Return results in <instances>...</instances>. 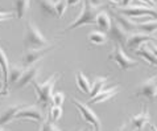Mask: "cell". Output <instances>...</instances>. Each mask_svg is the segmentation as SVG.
Listing matches in <instances>:
<instances>
[{"mask_svg":"<svg viewBox=\"0 0 157 131\" xmlns=\"http://www.w3.org/2000/svg\"><path fill=\"white\" fill-rule=\"evenodd\" d=\"M23 45L25 46V49H42V48L49 45V40L37 28L33 20H28L25 24Z\"/></svg>","mask_w":157,"mask_h":131,"instance_id":"obj_1","label":"cell"},{"mask_svg":"<svg viewBox=\"0 0 157 131\" xmlns=\"http://www.w3.org/2000/svg\"><path fill=\"white\" fill-rule=\"evenodd\" d=\"M59 76L58 73H54L44 82H37L33 81V87L34 91L37 94V101H38V106L48 107L49 105H52V97H53V89L54 85L57 82V77Z\"/></svg>","mask_w":157,"mask_h":131,"instance_id":"obj_2","label":"cell"},{"mask_svg":"<svg viewBox=\"0 0 157 131\" xmlns=\"http://www.w3.org/2000/svg\"><path fill=\"white\" fill-rule=\"evenodd\" d=\"M82 10L79 12V15L74 21H71L69 24V27L63 30V33L69 32V30L77 29L82 27V25H87V24H95V17L99 11H97V7H93L87 0H82Z\"/></svg>","mask_w":157,"mask_h":131,"instance_id":"obj_3","label":"cell"},{"mask_svg":"<svg viewBox=\"0 0 157 131\" xmlns=\"http://www.w3.org/2000/svg\"><path fill=\"white\" fill-rule=\"evenodd\" d=\"M108 60L114 61L120 70H128V69H132V68H135V66H137L139 65L137 61L131 58L129 56L124 52L123 46L117 45V44L112 48L111 53L108 54Z\"/></svg>","mask_w":157,"mask_h":131,"instance_id":"obj_4","label":"cell"},{"mask_svg":"<svg viewBox=\"0 0 157 131\" xmlns=\"http://www.w3.org/2000/svg\"><path fill=\"white\" fill-rule=\"evenodd\" d=\"M71 102H73L74 106L77 107V110L79 111V114L82 115V118H83V121L93 126L94 131H102V122H100L99 117L90 109L89 105L85 103V102H81L79 99H77L74 97L71 98Z\"/></svg>","mask_w":157,"mask_h":131,"instance_id":"obj_5","label":"cell"},{"mask_svg":"<svg viewBox=\"0 0 157 131\" xmlns=\"http://www.w3.org/2000/svg\"><path fill=\"white\" fill-rule=\"evenodd\" d=\"M115 12L121 14L127 17H143V16H148L152 20H157V8H152V7H145V6H129V7H124V8H116Z\"/></svg>","mask_w":157,"mask_h":131,"instance_id":"obj_6","label":"cell"},{"mask_svg":"<svg viewBox=\"0 0 157 131\" xmlns=\"http://www.w3.org/2000/svg\"><path fill=\"white\" fill-rule=\"evenodd\" d=\"M15 119H33L41 125L45 121V114L44 109L38 105H23V107L16 113Z\"/></svg>","mask_w":157,"mask_h":131,"instance_id":"obj_7","label":"cell"},{"mask_svg":"<svg viewBox=\"0 0 157 131\" xmlns=\"http://www.w3.org/2000/svg\"><path fill=\"white\" fill-rule=\"evenodd\" d=\"M54 46L56 45H48L45 48H42V49H27L24 52L23 57H21V66L24 68L33 66L37 61H40L42 57H45Z\"/></svg>","mask_w":157,"mask_h":131,"instance_id":"obj_8","label":"cell"},{"mask_svg":"<svg viewBox=\"0 0 157 131\" xmlns=\"http://www.w3.org/2000/svg\"><path fill=\"white\" fill-rule=\"evenodd\" d=\"M137 97H144L147 99H153L157 97V76L149 77L143 84L139 86V90L136 91Z\"/></svg>","mask_w":157,"mask_h":131,"instance_id":"obj_9","label":"cell"},{"mask_svg":"<svg viewBox=\"0 0 157 131\" xmlns=\"http://www.w3.org/2000/svg\"><path fill=\"white\" fill-rule=\"evenodd\" d=\"M156 38L152 36V34H148V33H144V32H132L129 33L128 36V40H127V46L129 50H137L139 48L144 44H147L148 41H155Z\"/></svg>","mask_w":157,"mask_h":131,"instance_id":"obj_10","label":"cell"},{"mask_svg":"<svg viewBox=\"0 0 157 131\" xmlns=\"http://www.w3.org/2000/svg\"><path fill=\"white\" fill-rule=\"evenodd\" d=\"M107 36H108V38H111L112 41H115L117 45L125 46L127 45V40H128L129 33L123 27H121L119 23L112 21V25H111L110 30L107 32Z\"/></svg>","mask_w":157,"mask_h":131,"instance_id":"obj_11","label":"cell"},{"mask_svg":"<svg viewBox=\"0 0 157 131\" xmlns=\"http://www.w3.org/2000/svg\"><path fill=\"white\" fill-rule=\"evenodd\" d=\"M38 73H40V66L38 65H33V66L25 69L24 73L21 74L20 80L16 82V89H24L29 84H33V81H36Z\"/></svg>","mask_w":157,"mask_h":131,"instance_id":"obj_12","label":"cell"},{"mask_svg":"<svg viewBox=\"0 0 157 131\" xmlns=\"http://www.w3.org/2000/svg\"><path fill=\"white\" fill-rule=\"evenodd\" d=\"M151 121V115H149V110H148V106L145 105V106L143 107L141 113H139V114L136 115H132L129 119V123L133 126L135 130L137 131H141L144 129V126L149 123Z\"/></svg>","mask_w":157,"mask_h":131,"instance_id":"obj_13","label":"cell"},{"mask_svg":"<svg viewBox=\"0 0 157 131\" xmlns=\"http://www.w3.org/2000/svg\"><path fill=\"white\" fill-rule=\"evenodd\" d=\"M119 93V85L116 86H111V87H107V89H103L98 95H95L94 98L90 99V102L87 103L90 106V105H95V103H102V102H106L108 99H111L112 97H115V95Z\"/></svg>","mask_w":157,"mask_h":131,"instance_id":"obj_14","label":"cell"},{"mask_svg":"<svg viewBox=\"0 0 157 131\" xmlns=\"http://www.w3.org/2000/svg\"><path fill=\"white\" fill-rule=\"evenodd\" d=\"M21 107H23V105H10V106H7L4 109V110L0 113V127H3V126L10 123L11 121H13L16 113L19 111Z\"/></svg>","mask_w":157,"mask_h":131,"instance_id":"obj_15","label":"cell"},{"mask_svg":"<svg viewBox=\"0 0 157 131\" xmlns=\"http://www.w3.org/2000/svg\"><path fill=\"white\" fill-rule=\"evenodd\" d=\"M0 69H2L3 78H4L3 91H6V93L8 94V87H10V82H8V74H10V62H8L7 54H6V52L3 50L2 46H0Z\"/></svg>","mask_w":157,"mask_h":131,"instance_id":"obj_16","label":"cell"},{"mask_svg":"<svg viewBox=\"0 0 157 131\" xmlns=\"http://www.w3.org/2000/svg\"><path fill=\"white\" fill-rule=\"evenodd\" d=\"M95 24L98 25L99 30H102V32L107 33L108 30H110L111 25H112V19L108 15V12L106 11H99L97 14V17H95Z\"/></svg>","mask_w":157,"mask_h":131,"instance_id":"obj_17","label":"cell"},{"mask_svg":"<svg viewBox=\"0 0 157 131\" xmlns=\"http://www.w3.org/2000/svg\"><path fill=\"white\" fill-rule=\"evenodd\" d=\"M115 21L119 23L121 27H123L128 33H132V32H137V27H139V23L133 21L131 17H127L121 14H117L115 12Z\"/></svg>","mask_w":157,"mask_h":131,"instance_id":"obj_18","label":"cell"},{"mask_svg":"<svg viewBox=\"0 0 157 131\" xmlns=\"http://www.w3.org/2000/svg\"><path fill=\"white\" fill-rule=\"evenodd\" d=\"M38 7H40L41 12L45 16L49 17H57V12H56V2L54 0H36Z\"/></svg>","mask_w":157,"mask_h":131,"instance_id":"obj_19","label":"cell"},{"mask_svg":"<svg viewBox=\"0 0 157 131\" xmlns=\"http://www.w3.org/2000/svg\"><path fill=\"white\" fill-rule=\"evenodd\" d=\"M75 81H77V86H78V89H79V91H82V93H85V94H90L91 84H90L89 78H87V76L85 73L77 72Z\"/></svg>","mask_w":157,"mask_h":131,"instance_id":"obj_20","label":"cell"},{"mask_svg":"<svg viewBox=\"0 0 157 131\" xmlns=\"http://www.w3.org/2000/svg\"><path fill=\"white\" fill-rule=\"evenodd\" d=\"M135 53H136L137 56H140V57H143L148 64L152 65V66H157V58L153 56V53L149 50V48H148L145 44L141 45L137 50H135Z\"/></svg>","mask_w":157,"mask_h":131,"instance_id":"obj_21","label":"cell"},{"mask_svg":"<svg viewBox=\"0 0 157 131\" xmlns=\"http://www.w3.org/2000/svg\"><path fill=\"white\" fill-rule=\"evenodd\" d=\"M108 78H110L108 76H106V77H95L94 78V82H93V85H91V90H90V97L91 98H94L95 95H98L100 91L104 89V85L107 84Z\"/></svg>","mask_w":157,"mask_h":131,"instance_id":"obj_22","label":"cell"},{"mask_svg":"<svg viewBox=\"0 0 157 131\" xmlns=\"http://www.w3.org/2000/svg\"><path fill=\"white\" fill-rule=\"evenodd\" d=\"M15 3V15L17 19H24L29 10L30 0H13Z\"/></svg>","mask_w":157,"mask_h":131,"instance_id":"obj_23","label":"cell"},{"mask_svg":"<svg viewBox=\"0 0 157 131\" xmlns=\"http://www.w3.org/2000/svg\"><path fill=\"white\" fill-rule=\"evenodd\" d=\"M108 40L107 33L102 32V30H91L89 33V41L93 44V45H103L106 44Z\"/></svg>","mask_w":157,"mask_h":131,"instance_id":"obj_24","label":"cell"},{"mask_svg":"<svg viewBox=\"0 0 157 131\" xmlns=\"http://www.w3.org/2000/svg\"><path fill=\"white\" fill-rule=\"evenodd\" d=\"M24 66H21V65H10V74H8V82H10V85L12 84H16L17 81L20 80L21 74L24 73Z\"/></svg>","mask_w":157,"mask_h":131,"instance_id":"obj_25","label":"cell"},{"mask_svg":"<svg viewBox=\"0 0 157 131\" xmlns=\"http://www.w3.org/2000/svg\"><path fill=\"white\" fill-rule=\"evenodd\" d=\"M139 32H144L148 34H152L157 30V20H147V21H141L139 23L137 27Z\"/></svg>","mask_w":157,"mask_h":131,"instance_id":"obj_26","label":"cell"},{"mask_svg":"<svg viewBox=\"0 0 157 131\" xmlns=\"http://www.w3.org/2000/svg\"><path fill=\"white\" fill-rule=\"evenodd\" d=\"M61 117H62V107L56 106V105H50V109H49L50 121H53V123H54V122H57Z\"/></svg>","mask_w":157,"mask_h":131,"instance_id":"obj_27","label":"cell"},{"mask_svg":"<svg viewBox=\"0 0 157 131\" xmlns=\"http://www.w3.org/2000/svg\"><path fill=\"white\" fill-rule=\"evenodd\" d=\"M66 8H67L66 0H57V2H56V12H57V17H58V19H61V17L65 15Z\"/></svg>","mask_w":157,"mask_h":131,"instance_id":"obj_28","label":"cell"},{"mask_svg":"<svg viewBox=\"0 0 157 131\" xmlns=\"http://www.w3.org/2000/svg\"><path fill=\"white\" fill-rule=\"evenodd\" d=\"M65 93L63 91H56L53 93V97H52V105H56V106H62L63 101H65Z\"/></svg>","mask_w":157,"mask_h":131,"instance_id":"obj_29","label":"cell"},{"mask_svg":"<svg viewBox=\"0 0 157 131\" xmlns=\"http://www.w3.org/2000/svg\"><path fill=\"white\" fill-rule=\"evenodd\" d=\"M40 131H61L59 127H57L53 122H50V121H44L41 126H40Z\"/></svg>","mask_w":157,"mask_h":131,"instance_id":"obj_30","label":"cell"},{"mask_svg":"<svg viewBox=\"0 0 157 131\" xmlns=\"http://www.w3.org/2000/svg\"><path fill=\"white\" fill-rule=\"evenodd\" d=\"M145 45H147L148 48H149V50L152 52V53H153V56L157 58V45L155 44V41H148V42L145 44Z\"/></svg>","mask_w":157,"mask_h":131,"instance_id":"obj_31","label":"cell"},{"mask_svg":"<svg viewBox=\"0 0 157 131\" xmlns=\"http://www.w3.org/2000/svg\"><path fill=\"white\" fill-rule=\"evenodd\" d=\"M12 17H13V14H12V12H0V21L10 20Z\"/></svg>","mask_w":157,"mask_h":131,"instance_id":"obj_32","label":"cell"},{"mask_svg":"<svg viewBox=\"0 0 157 131\" xmlns=\"http://www.w3.org/2000/svg\"><path fill=\"white\" fill-rule=\"evenodd\" d=\"M119 131H136L135 130V127L131 123H124L123 126L120 127V130Z\"/></svg>","mask_w":157,"mask_h":131,"instance_id":"obj_33","label":"cell"},{"mask_svg":"<svg viewBox=\"0 0 157 131\" xmlns=\"http://www.w3.org/2000/svg\"><path fill=\"white\" fill-rule=\"evenodd\" d=\"M137 2L144 3V4H148V6L152 7V8H157V3L155 2V0H137Z\"/></svg>","mask_w":157,"mask_h":131,"instance_id":"obj_34","label":"cell"},{"mask_svg":"<svg viewBox=\"0 0 157 131\" xmlns=\"http://www.w3.org/2000/svg\"><path fill=\"white\" fill-rule=\"evenodd\" d=\"M87 2H89L93 7H99L103 4V0H87Z\"/></svg>","mask_w":157,"mask_h":131,"instance_id":"obj_35","label":"cell"},{"mask_svg":"<svg viewBox=\"0 0 157 131\" xmlns=\"http://www.w3.org/2000/svg\"><path fill=\"white\" fill-rule=\"evenodd\" d=\"M82 2V0H66V3H67V7H75L78 6Z\"/></svg>","mask_w":157,"mask_h":131,"instance_id":"obj_36","label":"cell"},{"mask_svg":"<svg viewBox=\"0 0 157 131\" xmlns=\"http://www.w3.org/2000/svg\"><path fill=\"white\" fill-rule=\"evenodd\" d=\"M131 3H132V0H121V2H120V6H121V8L129 7V6H131Z\"/></svg>","mask_w":157,"mask_h":131,"instance_id":"obj_37","label":"cell"},{"mask_svg":"<svg viewBox=\"0 0 157 131\" xmlns=\"http://www.w3.org/2000/svg\"><path fill=\"white\" fill-rule=\"evenodd\" d=\"M149 129H151V131H157V126L153 123H149Z\"/></svg>","mask_w":157,"mask_h":131,"instance_id":"obj_38","label":"cell"},{"mask_svg":"<svg viewBox=\"0 0 157 131\" xmlns=\"http://www.w3.org/2000/svg\"><path fill=\"white\" fill-rule=\"evenodd\" d=\"M110 2H111V3H116V4H120V2H121V0H110Z\"/></svg>","mask_w":157,"mask_h":131,"instance_id":"obj_39","label":"cell"},{"mask_svg":"<svg viewBox=\"0 0 157 131\" xmlns=\"http://www.w3.org/2000/svg\"><path fill=\"white\" fill-rule=\"evenodd\" d=\"M3 95H7L6 91H3V90H0V97H3Z\"/></svg>","mask_w":157,"mask_h":131,"instance_id":"obj_40","label":"cell"},{"mask_svg":"<svg viewBox=\"0 0 157 131\" xmlns=\"http://www.w3.org/2000/svg\"><path fill=\"white\" fill-rule=\"evenodd\" d=\"M0 131H6V130H4L3 127H0Z\"/></svg>","mask_w":157,"mask_h":131,"instance_id":"obj_41","label":"cell"},{"mask_svg":"<svg viewBox=\"0 0 157 131\" xmlns=\"http://www.w3.org/2000/svg\"><path fill=\"white\" fill-rule=\"evenodd\" d=\"M79 131H89V130H87V129H85V130H79Z\"/></svg>","mask_w":157,"mask_h":131,"instance_id":"obj_42","label":"cell"},{"mask_svg":"<svg viewBox=\"0 0 157 131\" xmlns=\"http://www.w3.org/2000/svg\"><path fill=\"white\" fill-rule=\"evenodd\" d=\"M156 98H157V97H156Z\"/></svg>","mask_w":157,"mask_h":131,"instance_id":"obj_43","label":"cell"},{"mask_svg":"<svg viewBox=\"0 0 157 131\" xmlns=\"http://www.w3.org/2000/svg\"><path fill=\"white\" fill-rule=\"evenodd\" d=\"M93 131H94V130H93Z\"/></svg>","mask_w":157,"mask_h":131,"instance_id":"obj_44","label":"cell"}]
</instances>
